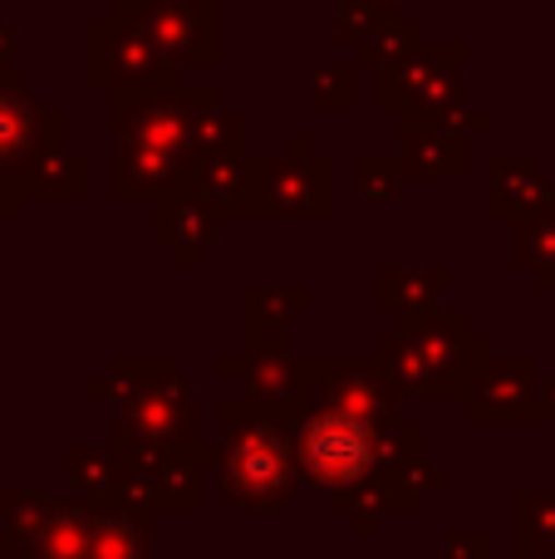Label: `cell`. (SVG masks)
I'll return each mask as SVG.
<instances>
[{"label": "cell", "mask_w": 555, "mask_h": 559, "mask_svg": "<svg viewBox=\"0 0 555 559\" xmlns=\"http://www.w3.org/2000/svg\"><path fill=\"white\" fill-rule=\"evenodd\" d=\"M300 462L320 486L364 481L379 462V432H374V403H324L300 423Z\"/></svg>", "instance_id": "6da1fadb"}, {"label": "cell", "mask_w": 555, "mask_h": 559, "mask_svg": "<svg viewBox=\"0 0 555 559\" xmlns=\"http://www.w3.org/2000/svg\"><path fill=\"white\" fill-rule=\"evenodd\" d=\"M59 147V123L39 104L0 94V177H39Z\"/></svg>", "instance_id": "7a4b0ae2"}, {"label": "cell", "mask_w": 555, "mask_h": 559, "mask_svg": "<svg viewBox=\"0 0 555 559\" xmlns=\"http://www.w3.org/2000/svg\"><path fill=\"white\" fill-rule=\"evenodd\" d=\"M285 486H291V456L285 442L271 432H246L232 452V496L246 501H281Z\"/></svg>", "instance_id": "3957f363"}, {"label": "cell", "mask_w": 555, "mask_h": 559, "mask_svg": "<svg viewBox=\"0 0 555 559\" xmlns=\"http://www.w3.org/2000/svg\"><path fill=\"white\" fill-rule=\"evenodd\" d=\"M20 206V197H10V177H0V222H10Z\"/></svg>", "instance_id": "277c9868"}, {"label": "cell", "mask_w": 555, "mask_h": 559, "mask_svg": "<svg viewBox=\"0 0 555 559\" xmlns=\"http://www.w3.org/2000/svg\"><path fill=\"white\" fill-rule=\"evenodd\" d=\"M10 55V35H5V25H0V59Z\"/></svg>", "instance_id": "5b68a950"}]
</instances>
